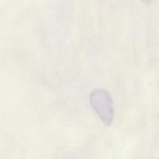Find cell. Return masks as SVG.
Returning <instances> with one entry per match:
<instances>
[{
	"instance_id": "cell-1",
	"label": "cell",
	"mask_w": 159,
	"mask_h": 159,
	"mask_svg": "<svg viewBox=\"0 0 159 159\" xmlns=\"http://www.w3.org/2000/svg\"><path fill=\"white\" fill-rule=\"evenodd\" d=\"M89 101L102 122L110 125L114 117V104L110 93L104 89H96L91 93Z\"/></svg>"
},
{
	"instance_id": "cell-2",
	"label": "cell",
	"mask_w": 159,
	"mask_h": 159,
	"mask_svg": "<svg viewBox=\"0 0 159 159\" xmlns=\"http://www.w3.org/2000/svg\"><path fill=\"white\" fill-rule=\"evenodd\" d=\"M143 1H144V2H147V3H148V2H150V1H152V0H142Z\"/></svg>"
}]
</instances>
